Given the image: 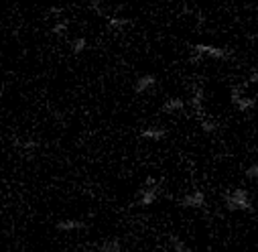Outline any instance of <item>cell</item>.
Here are the masks:
<instances>
[{
  "label": "cell",
  "instance_id": "13",
  "mask_svg": "<svg viewBox=\"0 0 258 252\" xmlns=\"http://www.w3.org/2000/svg\"><path fill=\"white\" fill-rule=\"evenodd\" d=\"M200 126H202V131H204L206 135H214V133L218 131V122H216L214 118H210L208 114L200 118Z\"/></svg>",
  "mask_w": 258,
  "mask_h": 252
},
{
  "label": "cell",
  "instance_id": "14",
  "mask_svg": "<svg viewBox=\"0 0 258 252\" xmlns=\"http://www.w3.org/2000/svg\"><path fill=\"white\" fill-rule=\"evenodd\" d=\"M70 49H72L74 55L84 53V51L88 49V39H86V37H76V39H72V41H70Z\"/></svg>",
  "mask_w": 258,
  "mask_h": 252
},
{
  "label": "cell",
  "instance_id": "12",
  "mask_svg": "<svg viewBox=\"0 0 258 252\" xmlns=\"http://www.w3.org/2000/svg\"><path fill=\"white\" fill-rule=\"evenodd\" d=\"M96 252H122V244L118 238H112V240H106L98 246Z\"/></svg>",
  "mask_w": 258,
  "mask_h": 252
},
{
  "label": "cell",
  "instance_id": "19",
  "mask_svg": "<svg viewBox=\"0 0 258 252\" xmlns=\"http://www.w3.org/2000/svg\"><path fill=\"white\" fill-rule=\"evenodd\" d=\"M252 84H258V68H256V70H252V72L248 74V80H246V86H252Z\"/></svg>",
  "mask_w": 258,
  "mask_h": 252
},
{
  "label": "cell",
  "instance_id": "2",
  "mask_svg": "<svg viewBox=\"0 0 258 252\" xmlns=\"http://www.w3.org/2000/svg\"><path fill=\"white\" fill-rule=\"evenodd\" d=\"M163 194V181L157 179V177H147L145 183L139 187V192L135 194L137 202L135 206L137 208H151Z\"/></svg>",
  "mask_w": 258,
  "mask_h": 252
},
{
  "label": "cell",
  "instance_id": "8",
  "mask_svg": "<svg viewBox=\"0 0 258 252\" xmlns=\"http://www.w3.org/2000/svg\"><path fill=\"white\" fill-rule=\"evenodd\" d=\"M204 98H206V90L202 88V86H196L193 88V96H191V110L198 114V118H202V116H206V112H204Z\"/></svg>",
  "mask_w": 258,
  "mask_h": 252
},
{
  "label": "cell",
  "instance_id": "5",
  "mask_svg": "<svg viewBox=\"0 0 258 252\" xmlns=\"http://www.w3.org/2000/svg\"><path fill=\"white\" fill-rule=\"evenodd\" d=\"M206 202H208V198L202 189H193V192L185 194L179 200V206L185 210H202V208H206Z\"/></svg>",
  "mask_w": 258,
  "mask_h": 252
},
{
  "label": "cell",
  "instance_id": "10",
  "mask_svg": "<svg viewBox=\"0 0 258 252\" xmlns=\"http://www.w3.org/2000/svg\"><path fill=\"white\" fill-rule=\"evenodd\" d=\"M187 108V102L183 100V98H167L165 102H163V106H161V110L165 112V114H179V112H183Z\"/></svg>",
  "mask_w": 258,
  "mask_h": 252
},
{
  "label": "cell",
  "instance_id": "15",
  "mask_svg": "<svg viewBox=\"0 0 258 252\" xmlns=\"http://www.w3.org/2000/svg\"><path fill=\"white\" fill-rule=\"evenodd\" d=\"M15 147L17 149H21V151H25V153H33V151H37L39 149V143L37 141H33V139H27V141H15Z\"/></svg>",
  "mask_w": 258,
  "mask_h": 252
},
{
  "label": "cell",
  "instance_id": "17",
  "mask_svg": "<svg viewBox=\"0 0 258 252\" xmlns=\"http://www.w3.org/2000/svg\"><path fill=\"white\" fill-rule=\"evenodd\" d=\"M244 177L246 179H258V163H252L244 169Z\"/></svg>",
  "mask_w": 258,
  "mask_h": 252
},
{
  "label": "cell",
  "instance_id": "16",
  "mask_svg": "<svg viewBox=\"0 0 258 252\" xmlns=\"http://www.w3.org/2000/svg\"><path fill=\"white\" fill-rule=\"evenodd\" d=\"M68 29H70V23H68V21H59V23H55V25L51 27V33H53L55 37H66V35H68Z\"/></svg>",
  "mask_w": 258,
  "mask_h": 252
},
{
  "label": "cell",
  "instance_id": "1",
  "mask_svg": "<svg viewBox=\"0 0 258 252\" xmlns=\"http://www.w3.org/2000/svg\"><path fill=\"white\" fill-rule=\"evenodd\" d=\"M206 57L216 59V61H228L232 57V49L210 45V43H196V45L189 47V59H191V63H198V61H202Z\"/></svg>",
  "mask_w": 258,
  "mask_h": 252
},
{
  "label": "cell",
  "instance_id": "18",
  "mask_svg": "<svg viewBox=\"0 0 258 252\" xmlns=\"http://www.w3.org/2000/svg\"><path fill=\"white\" fill-rule=\"evenodd\" d=\"M171 242H173V252H189V248H187V244L183 240L171 236Z\"/></svg>",
  "mask_w": 258,
  "mask_h": 252
},
{
  "label": "cell",
  "instance_id": "7",
  "mask_svg": "<svg viewBox=\"0 0 258 252\" xmlns=\"http://www.w3.org/2000/svg\"><path fill=\"white\" fill-rule=\"evenodd\" d=\"M88 224L84 220H78V218H68V220H59L55 224V230L57 232H78V230H86Z\"/></svg>",
  "mask_w": 258,
  "mask_h": 252
},
{
  "label": "cell",
  "instance_id": "3",
  "mask_svg": "<svg viewBox=\"0 0 258 252\" xmlns=\"http://www.w3.org/2000/svg\"><path fill=\"white\" fill-rule=\"evenodd\" d=\"M224 206L230 212H252V196L242 187H234L224 194Z\"/></svg>",
  "mask_w": 258,
  "mask_h": 252
},
{
  "label": "cell",
  "instance_id": "4",
  "mask_svg": "<svg viewBox=\"0 0 258 252\" xmlns=\"http://www.w3.org/2000/svg\"><path fill=\"white\" fill-rule=\"evenodd\" d=\"M230 102L238 112H250L258 106V98L244 96V86H232L230 90Z\"/></svg>",
  "mask_w": 258,
  "mask_h": 252
},
{
  "label": "cell",
  "instance_id": "6",
  "mask_svg": "<svg viewBox=\"0 0 258 252\" xmlns=\"http://www.w3.org/2000/svg\"><path fill=\"white\" fill-rule=\"evenodd\" d=\"M157 76L155 74H145V76H139L137 80H135V84H133V92L137 94V96H143V94H147V92H151L155 86H157Z\"/></svg>",
  "mask_w": 258,
  "mask_h": 252
},
{
  "label": "cell",
  "instance_id": "11",
  "mask_svg": "<svg viewBox=\"0 0 258 252\" xmlns=\"http://www.w3.org/2000/svg\"><path fill=\"white\" fill-rule=\"evenodd\" d=\"M106 21H108V29H112V31H122L133 25V21L128 17H116V15H110Z\"/></svg>",
  "mask_w": 258,
  "mask_h": 252
},
{
  "label": "cell",
  "instance_id": "9",
  "mask_svg": "<svg viewBox=\"0 0 258 252\" xmlns=\"http://www.w3.org/2000/svg\"><path fill=\"white\" fill-rule=\"evenodd\" d=\"M141 139L151 141V143H161L163 139H167V131L161 129V126H149V129L141 131Z\"/></svg>",
  "mask_w": 258,
  "mask_h": 252
}]
</instances>
